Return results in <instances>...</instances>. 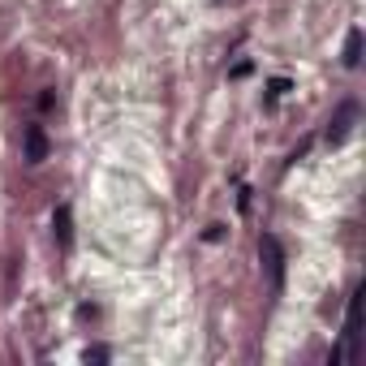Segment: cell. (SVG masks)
I'll list each match as a JSON object with an SVG mask.
<instances>
[{
    "mask_svg": "<svg viewBox=\"0 0 366 366\" xmlns=\"http://www.w3.org/2000/svg\"><path fill=\"white\" fill-rule=\"evenodd\" d=\"M357 65H362V31L349 26V35H345V69H357Z\"/></svg>",
    "mask_w": 366,
    "mask_h": 366,
    "instance_id": "obj_3",
    "label": "cell"
},
{
    "mask_svg": "<svg viewBox=\"0 0 366 366\" xmlns=\"http://www.w3.org/2000/svg\"><path fill=\"white\" fill-rule=\"evenodd\" d=\"M259 250H263V263H267V276H272V293H280V272H285L280 242H276V237H263V242H259Z\"/></svg>",
    "mask_w": 366,
    "mask_h": 366,
    "instance_id": "obj_1",
    "label": "cell"
},
{
    "mask_svg": "<svg viewBox=\"0 0 366 366\" xmlns=\"http://www.w3.org/2000/svg\"><path fill=\"white\" fill-rule=\"evenodd\" d=\"M52 224H56V237H61V246H69V207H61Z\"/></svg>",
    "mask_w": 366,
    "mask_h": 366,
    "instance_id": "obj_5",
    "label": "cell"
},
{
    "mask_svg": "<svg viewBox=\"0 0 366 366\" xmlns=\"http://www.w3.org/2000/svg\"><path fill=\"white\" fill-rule=\"evenodd\" d=\"M44 155H48V142H44V129H39V125H31V134H26V159H31V164H39Z\"/></svg>",
    "mask_w": 366,
    "mask_h": 366,
    "instance_id": "obj_4",
    "label": "cell"
},
{
    "mask_svg": "<svg viewBox=\"0 0 366 366\" xmlns=\"http://www.w3.org/2000/svg\"><path fill=\"white\" fill-rule=\"evenodd\" d=\"M353 117H357V108H353V104H345V108H340V117H336V121H332V129H327V142H332V147H340V142L349 138Z\"/></svg>",
    "mask_w": 366,
    "mask_h": 366,
    "instance_id": "obj_2",
    "label": "cell"
}]
</instances>
